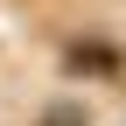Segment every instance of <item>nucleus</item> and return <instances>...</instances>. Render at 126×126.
<instances>
[{"instance_id": "f257e3e1", "label": "nucleus", "mask_w": 126, "mask_h": 126, "mask_svg": "<svg viewBox=\"0 0 126 126\" xmlns=\"http://www.w3.org/2000/svg\"><path fill=\"white\" fill-rule=\"evenodd\" d=\"M70 70H119V49L112 42H77L70 49Z\"/></svg>"}, {"instance_id": "f03ea898", "label": "nucleus", "mask_w": 126, "mask_h": 126, "mask_svg": "<svg viewBox=\"0 0 126 126\" xmlns=\"http://www.w3.org/2000/svg\"><path fill=\"white\" fill-rule=\"evenodd\" d=\"M42 126H91V112H84V105H49V112H42Z\"/></svg>"}]
</instances>
